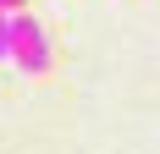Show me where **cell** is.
<instances>
[{"label": "cell", "mask_w": 160, "mask_h": 154, "mask_svg": "<svg viewBox=\"0 0 160 154\" xmlns=\"http://www.w3.org/2000/svg\"><path fill=\"white\" fill-rule=\"evenodd\" d=\"M0 6H6V11H22V0H0Z\"/></svg>", "instance_id": "cell-3"}, {"label": "cell", "mask_w": 160, "mask_h": 154, "mask_svg": "<svg viewBox=\"0 0 160 154\" xmlns=\"http://www.w3.org/2000/svg\"><path fill=\"white\" fill-rule=\"evenodd\" d=\"M6 61H11L17 72H28V77L50 72V33H44L39 17H28V11L6 17Z\"/></svg>", "instance_id": "cell-1"}, {"label": "cell", "mask_w": 160, "mask_h": 154, "mask_svg": "<svg viewBox=\"0 0 160 154\" xmlns=\"http://www.w3.org/2000/svg\"><path fill=\"white\" fill-rule=\"evenodd\" d=\"M6 17H11V11L0 6V61H6Z\"/></svg>", "instance_id": "cell-2"}]
</instances>
